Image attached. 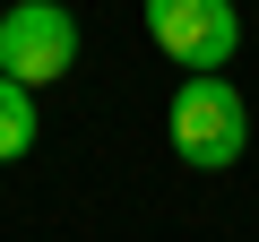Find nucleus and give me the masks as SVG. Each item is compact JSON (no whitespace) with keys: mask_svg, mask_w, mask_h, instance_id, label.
Returning <instances> with one entry per match:
<instances>
[{"mask_svg":"<svg viewBox=\"0 0 259 242\" xmlns=\"http://www.w3.org/2000/svg\"><path fill=\"white\" fill-rule=\"evenodd\" d=\"M164 130H173L182 165L225 173V165H242V147H250V104H242L233 78H182V95H173V112H164Z\"/></svg>","mask_w":259,"mask_h":242,"instance_id":"nucleus-1","label":"nucleus"},{"mask_svg":"<svg viewBox=\"0 0 259 242\" xmlns=\"http://www.w3.org/2000/svg\"><path fill=\"white\" fill-rule=\"evenodd\" d=\"M147 35L182 78H225L242 18H233V0H147Z\"/></svg>","mask_w":259,"mask_h":242,"instance_id":"nucleus-2","label":"nucleus"},{"mask_svg":"<svg viewBox=\"0 0 259 242\" xmlns=\"http://www.w3.org/2000/svg\"><path fill=\"white\" fill-rule=\"evenodd\" d=\"M78 61V18L61 9V0H18L9 18H0V78H18L26 95L69 78Z\"/></svg>","mask_w":259,"mask_h":242,"instance_id":"nucleus-3","label":"nucleus"},{"mask_svg":"<svg viewBox=\"0 0 259 242\" xmlns=\"http://www.w3.org/2000/svg\"><path fill=\"white\" fill-rule=\"evenodd\" d=\"M35 130H44V112H35V95H26L18 78H0V165H18V156H35Z\"/></svg>","mask_w":259,"mask_h":242,"instance_id":"nucleus-4","label":"nucleus"},{"mask_svg":"<svg viewBox=\"0 0 259 242\" xmlns=\"http://www.w3.org/2000/svg\"><path fill=\"white\" fill-rule=\"evenodd\" d=\"M0 18H9V0H0Z\"/></svg>","mask_w":259,"mask_h":242,"instance_id":"nucleus-5","label":"nucleus"}]
</instances>
